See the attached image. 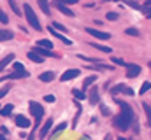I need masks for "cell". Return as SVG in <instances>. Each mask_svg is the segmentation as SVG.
<instances>
[{"instance_id":"obj_40","label":"cell","mask_w":151,"mask_h":140,"mask_svg":"<svg viewBox=\"0 0 151 140\" xmlns=\"http://www.w3.org/2000/svg\"><path fill=\"white\" fill-rule=\"evenodd\" d=\"M81 140H90V137H88V135H84V137H83Z\"/></svg>"},{"instance_id":"obj_30","label":"cell","mask_w":151,"mask_h":140,"mask_svg":"<svg viewBox=\"0 0 151 140\" xmlns=\"http://www.w3.org/2000/svg\"><path fill=\"white\" fill-rule=\"evenodd\" d=\"M67 126H69V124H67V123H60V124H58V126H56V128H55V135H56V133H60V131H62V130H65V128H67Z\"/></svg>"},{"instance_id":"obj_16","label":"cell","mask_w":151,"mask_h":140,"mask_svg":"<svg viewBox=\"0 0 151 140\" xmlns=\"http://www.w3.org/2000/svg\"><path fill=\"white\" fill-rule=\"evenodd\" d=\"M39 79H40L42 82H51V81H55V74H53V72H44V74L39 75Z\"/></svg>"},{"instance_id":"obj_35","label":"cell","mask_w":151,"mask_h":140,"mask_svg":"<svg viewBox=\"0 0 151 140\" xmlns=\"http://www.w3.org/2000/svg\"><path fill=\"white\" fill-rule=\"evenodd\" d=\"M53 28H56V30H60V32H65L67 28L63 26V25H60V23H53Z\"/></svg>"},{"instance_id":"obj_11","label":"cell","mask_w":151,"mask_h":140,"mask_svg":"<svg viewBox=\"0 0 151 140\" xmlns=\"http://www.w3.org/2000/svg\"><path fill=\"white\" fill-rule=\"evenodd\" d=\"M47 30H49V34L53 35V37H56V39H60V40H63V42H65L67 46H72V44H74V42H72L70 39H67V37H63V35H62V34H58V32H55V30H53L51 26H49Z\"/></svg>"},{"instance_id":"obj_15","label":"cell","mask_w":151,"mask_h":140,"mask_svg":"<svg viewBox=\"0 0 151 140\" xmlns=\"http://www.w3.org/2000/svg\"><path fill=\"white\" fill-rule=\"evenodd\" d=\"M14 37V34L11 32V30H4V28H0V42H4V40H11Z\"/></svg>"},{"instance_id":"obj_10","label":"cell","mask_w":151,"mask_h":140,"mask_svg":"<svg viewBox=\"0 0 151 140\" xmlns=\"http://www.w3.org/2000/svg\"><path fill=\"white\" fill-rule=\"evenodd\" d=\"M51 126H53V119L49 117V119H46V123H44V126L40 128V133H39V137H40V139H44V137L47 135V131L51 130Z\"/></svg>"},{"instance_id":"obj_33","label":"cell","mask_w":151,"mask_h":140,"mask_svg":"<svg viewBox=\"0 0 151 140\" xmlns=\"http://www.w3.org/2000/svg\"><path fill=\"white\" fill-rule=\"evenodd\" d=\"M72 95H74L76 98H79V100H83V98H84V93H83V91H79V89H74V91H72Z\"/></svg>"},{"instance_id":"obj_14","label":"cell","mask_w":151,"mask_h":140,"mask_svg":"<svg viewBox=\"0 0 151 140\" xmlns=\"http://www.w3.org/2000/svg\"><path fill=\"white\" fill-rule=\"evenodd\" d=\"M90 46H93L95 49H99V51H102V53H107V54L113 53V49H111L109 46H102V44H97V42H90Z\"/></svg>"},{"instance_id":"obj_17","label":"cell","mask_w":151,"mask_h":140,"mask_svg":"<svg viewBox=\"0 0 151 140\" xmlns=\"http://www.w3.org/2000/svg\"><path fill=\"white\" fill-rule=\"evenodd\" d=\"M37 47H44V49H53V42L47 40V39H42V40H37Z\"/></svg>"},{"instance_id":"obj_8","label":"cell","mask_w":151,"mask_h":140,"mask_svg":"<svg viewBox=\"0 0 151 140\" xmlns=\"http://www.w3.org/2000/svg\"><path fill=\"white\" fill-rule=\"evenodd\" d=\"M28 75H30V72H28V70H16V72L9 74L5 79H7V81L11 79V81H12V79H21V77H28Z\"/></svg>"},{"instance_id":"obj_6","label":"cell","mask_w":151,"mask_h":140,"mask_svg":"<svg viewBox=\"0 0 151 140\" xmlns=\"http://www.w3.org/2000/svg\"><path fill=\"white\" fill-rule=\"evenodd\" d=\"M141 67L139 65H135V63H128L127 65V77L128 79H134V77H137L139 74H141Z\"/></svg>"},{"instance_id":"obj_44","label":"cell","mask_w":151,"mask_h":140,"mask_svg":"<svg viewBox=\"0 0 151 140\" xmlns=\"http://www.w3.org/2000/svg\"><path fill=\"white\" fill-rule=\"evenodd\" d=\"M150 69H151V61H150Z\"/></svg>"},{"instance_id":"obj_31","label":"cell","mask_w":151,"mask_h":140,"mask_svg":"<svg viewBox=\"0 0 151 140\" xmlns=\"http://www.w3.org/2000/svg\"><path fill=\"white\" fill-rule=\"evenodd\" d=\"M106 18H107L109 21H116V19H118V14H116V12H113V11H111V12H107V14H106Z\"/></svg>"},{"instance_id":"obj_20","label":"cell","mask_w":151,"mask_h":140,"mask_svg":"<svg viewBox=\"0 0 151 140\" xmlns=\"http://www.w3.org/2000/svg\"><path fill=\"white\" fill-rule=\"evenodd\" d=\"M37 2H39V7L42 9V12H44V14H51L49 5H47V0H37Z\"/></svg>"},{"instance_id":"obj_9","label":"cell","mask_w":151,"mask_h":140,"mask_svg":"<svg viewBox=\"0 0 151 140\" xmlns=\"http://www.w3.org/2000/svg\"><path fill=\"white\" fill-rule=\"evenodd\" d=\"M14 121H16V126L23 128V130L30 126V121H28V117H25V116H16V117H14Z\"/></svg>"},{"instance_id":"obj_19","label":"cell","mask_w":151,"mask_h":140,"mask_svg":"<svg viewBox=\"0 0 151 140\" xmlns=\"http://www.w3.org/2000/svg\"><path fill=\"white\" fill-rule=\"evenodd\" d=\"M12 109H14V107H12L11 104H9V105H4V107H0V114L7 117V116H11V112H12Z\"/></svg>"},{"instance_id":"obj_34","label":"cell","mask_w":151,"mask_h":140,"mask_svg":"<svg viewBox=\"0 0 151 140\" xmlns=\"http://www.w3.org/2000/svg\"><path fill=\"white\" fill-rule=\"evenodd\" d=\"M100 110H102V116H111V110L106 105H100Z\"/></svg>"},{"instance_id":"obj_5","label":"cell","mask_w":151,"mask_h":140,"mask_svg":"<svg viewBox=\"0 0 151 140\" xmlns=\"http://www.w3.org/2000/svg\"><path fill=\"white\" fill-rule=\"evenodd\" d=\"M79 74H81V70H79V69H70V70H65V72L62 74L60 81H62V82H65V81H72V79H76V77H77Z\"/></svg>"},{"instance_id":"obj_38","label":"cell","mask_w":151,"mask_h":140,"mask_svg":"<svg viewBox=\"0 0 151 140\" xmlns=\"http://www.w3.org/2000/svg\"><path fill=\"white\" fill-rule=\"evenodd\" d=\"M7 91H9V88H4V89H0V98H2V96H5V95H7Z\"/></svg>"},{"instance_id":"obj_22","label":"cell","mask_w":151,"mask_h":140,"mask_svg":"<svg viewBox=\"0 0 151 140\" xmlns=\"http://www.w3.org/2000/svg\"><path fill=\"white\" fill-rule=\"evenodd\" d=\"M150 89H151V81H146V82H142V86L139 89V95H146Z\"/></svg>"},{"instance_id":"obj_24","label":"cell","mask_w":151,"mask_h":140,"mask_svg":"<svg viewBox=\"0 0 151 140\" xmlns=\"http://www.w3.org/2000/svg\"><path fill=\"white\" fill-rule=\"evenodd\" d=\"M95 79H97V75H90V77H86V79H84V84H83V88H84V89H86V88H90V86L95 82Z\"/></svg>"},{"instance_id":"obj_3","label":"cell","mask_w":151,"mask_h":140,"mask_svg":"<svg viewBox=\"0 0 151 140\" xmlns=\"http://www.w3.org/2000/svg\"><path fill=\"white\" fill-rule=\"evenodd\" d=\"M28 109H30V114L35 117V119H42V116H44V107L37 102H30L28 104Z\"/></svg>"},{"instance_id":"obj_13","label":"cell","mask_w":151,"mask_h":140,"mask_svg":"<svg viewBox=\"0 0 151 140\" xmlns=\"http://www.w3.org/2000/svg\"><path fill=\"white\" fill-rule=\"evenodd\" d=\"M34 53H37L39 56H42V58H44V56H55V58H58L55 53H51L49 49H44V47H35V49H34Z\"/></svg>"},{"instance_id":"obj_12","label":"cell","mask_w":151,"mask_h":140,"mask_svg":"<svg viewBox=\"0 0 151 140\" xmlns=\"http://www.w3.org/2000/svg\"><path fill=\"white\" fill-rule=\"evenodd\" d=\"M14 58H16V56H14V54L11 53V54H7V56H5L4 60H0V72L5 69V67H7L9 63H12V61H14Z\"/></svg>"},{"instance_id":"obj_26","label":"cell","mask_w":151,"mask_h":140,"mask_svg":"<svg viewBox=\"0 0 151 140\" xmlns=\"http://www.w3.org/2000/svg\"><path fill=\"white\" fill-rule=\"evenodd\" d=\"M111 61H113L114 65H121V67H127V63H125L121 58H118V56H111Z\"/></svg>"},{"instance_id":"obj_1","label":"cell","mask_w":151,"mask_h":140,"mask_svg":"<svg viewBox=\"0 0 151 140\" xmlns=\"http://www.w3.org/2000/svg\"><path fill=\"white\" fill-rule=\"evenodd\" d=\"M116 104L121 107V114L116 116L113 119V126L118 128V130H121V131H125V130H128V128L132 126V123H134V110H132V107L127 104V102H123V100H119V98H116Z\"/></svg>"},{"instance_id":"obj_7","label":"cell","mask_w":151,"mask_h":140,"mask_svg":"<svg viewBox=\"0 0 151 140\" xmlns=\"http://www.w3.org/2000/svg\"><path fill=\"white\" fill-rule=\"evenodd\" d=\"M55 7H56V9H58L62 14H65V16H70V18H72V16H76L74 12H72V11H70V9L65 5V4H62L60 0H56V2H55Z\"/></svg>"},{"instance_id":"obj_37","label":"cell","mask_w":151,"mask_h":140,"mask_svg":"<svg viewBox=\"0 0 151 140\" xmlns=\"http://www.w3.org/2000/svg\"><path fill=\"white\" fill-rule=\"evenodd\" d=\"M62 4H65V5H72V4H76L77 0H60Z\"/></svg>"},{"instance_id":"obj_4","label":"cell","mask_w":151,"mask_h":140,"mask_svg":"<svg viewBox=\"0 0 151 140\" xmlns=\"http://www.w3.org/2000/svg\"><path fill=\"white\" fill-rule=\"evenodd\" d=\"M84 30H86V34L93 35L95 39H100V40H109L111 39V34L109 32H100L97 28H84Z\"/></svg>"},{"instance_id":"obj_2","label":"cell","mask_w":151,"mask_h":140,"mask_svg":"<svg viewBox=\"0 0 151 140\" xmlns=\"http://www.w3.org/2000/svg\"><path fill=\"white\" fill-rule=\"evenodd\" d=\"M23 11H25V16H27V19H28L30 26H32V28H35L37 32H40V30H42V25H40V21H39L37 14L34 12V9H32L28 4H25V5H23Z\"/></svg>"},{"instance_id":"obj_41","label":"cell","mask_w":151,"mask_h":140,"mask_svg":"<svg viewBox=\"0 0 151 140\" xmlns=\"http://www.w3.org/2000/svg\"><path fill=\"white\" fill-rule=\"evenodd\" d=\"M116 140H127V139H123V137H119V139H116Z\"/></svg>"},{"instance_id":"obj_18","label":"cell","mask_w":151,"mask_h":140,"mask_svg":"<svg viewBox=\"0 0 151 140\" xmlns=\"http://www.w3.org/2000/svg\"><path fill=\"white\" fill-rule=\"evenodd\" d=\"M27 56H28V58H30V61H34V63H42V61H44V58H42V56H39L37 53H34V51H30Z\"/></svg>"},{"instance_id":"obj_36","label":"cell","mask_w":151,"mask_h":140,"mask_svg":"<svg viewBox=\"0 0 151 140\" xmlns=\"http://www.w3.org/2000/svg\"><path fill=\"white\" fill-rule=\"evenodd\" d=\"M14 70H27L23 67V63H19V61H14Z\"/></svg>"},{"instance_id":"obj_29","label":"cell","mask_w":151,"mask_h":140,"mask_svg":"<svg viewBox=\"0 0 151 140\" xmlns=\"http://www.w3.org/2000/svg\"><path fill=\"white\" fill-rule=\"evenodd\" d=\"M125 34L132 35V37H137V35H139V30H137V28H127V30H125Z\"/></svg>"},{"instance_id":"obj_32","label":"cell","mask_w":151,"mask_h":140,"mask_svg":"<svg viewBox=\"0 0 151 140\" xmlns=\"http://www.w3.org/2000/svg\"><path fill=\"white\" fill-rule=\"evenodd\" d=\"M44 100H46L47 104H55V102H56V96H55V95H46Z\"/></svg>"},{"instance_id":"obj_43","label":"cell","mask_w":151,"mask_h":140,"mask_svg":"<svg viewBox=\"0 0 151 140\" xmlns=\"http://www.w3.org/2000/svg\"><path fill=\"white\" fill-rule=\"evenodd\" d=\"M106 140H111V139H109V137H107V139H106Z\"/></svg>"},{"instance_id":"obj_42","label":"cell","mask_w":151,"mask_h":140,"mask_svg":"<svg viewBox=\"0 0 151 140\" xmlns=\"http://www.w3.org/2000/svg\"><path fill=\"white\" fill-rule=\"evenodd\" d=\"M0 140H7V139H5V137H0Z\"/></svg>"},{"instance_id":"obj_27","label":"cell","mask_w":151,"mask_h":140,"mask_svg":"<svg viewBox=\"0 0 151 140\" xmlns=\"http://www.w3.org/2000/svg\"><path fill=\"white\" fill-rule=\"evenodd\" d=\"M0 23H2V25H7V23H9V18H7V14L2 11V7H0Z\"/></svg>"},{"instance_id":"obj_28","label":"cell","mask_w":151,"mask_h":140,"mask_svg":"<svg viewBox=\"0 0 151 140\" xmlns=\"http://www.w3.org/2000/svg\"><path fill=\"white\" fill-rule=\"evenodd\" d=\"M125 89H127V86H125V84H118V86H114V88H113V93H119V91H121V93H125Z\"/></svg>"},{"instance_id":"obj_25","label":"cell","mask_w":151,"mask_h":140,"mask_svg":"<svg viewBox=\"0 0 151 140\" xmlns=\"http://www.w3.org/2000/svg\"><path fill=\"white\" fill-rule=\"evenodd\" d=\"M142 109H144V112L148 116V123H150V126H151V107L148 104H142Z\"/></svg>"},{"instance_id":"obj_39","label":"cell","mask_w":151,"mask_h":140,"mask_svg":"<svg viewBox=\"0 0 151 140\" xmlns=\"http://www.w3.org/2000/svg\"><path fill=\"white\" fill-rule=\"evenodd\" d=\"M125 95H128V96H132V95H134V91H132L130 88H127V89H125Z\"/></svg>"},{"instance_id":"obj_23","label":"cell","mask_w":151,"mask_h":140,"mask_svg":"<svg viewBox=\"0 0 151 140\" xmlns=\"http://www.w3.org/2000/svg\"><path fill=\"white\" fill-rule=\"evenodd\" d=\"M9 2V5H11V9L14 11V14L16 16H21V11H19V7H18V4H16V0H7Z\"/></svg>"},{"instance_id":"obj_21","label":"cell","mask_w":151,"mask_h":140,"mask_svg":"<svg viewBox=\"0 0 151 140\" xmlns=\"http://www.w3.org/2000/svg\"><path fill=\"white\" fill-rule=\"evenodd\" d=\"M90 104L91 105H97V104H100V100H99V93H97V89H93L91 91V95H90Z\"/></svg>"}]
</instances>
